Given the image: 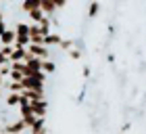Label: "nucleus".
Listing matches in <instances>:
<instances>
[{
    "mask_svg": "<svg viewBox=\"0 0 146 134\" xmlns=\"http://www.w3.org/2000/svg\"><path fill=\"white\" fill-rule=\"evenodd\" d=\"M40 9H42L48 17H54L56 13H58V9H56V4L52 2V0H40Z\"/></svg>",
    "mask_w": 146,
    "mask_h": 134,
    "instance_id": "obj_6",
    "label": "nucleus"
},
{
    "mask_svg": "<svg viewBox=\"0 0 146 134\" xmlns=\"http://www.w3.org/2000/svg\"><path fill=\"white\" fill-rule=\"evenodd\" d=\"M29 105H31V109H34V113L38 117H44L46 111H48V103L46 100H38V103H29Z\"/></svg>",
    "mask_w": 146,
    "mask_h": 134,
    "instance_id": "obj_8",
    "label": "nucleus"
},
{
    "mask_svg": "<svg viewBox=\"0 0 146 134\" xmlns=\"http://www.w3.org/2000/svg\"><path fill=\"white\" fill-rule=\"evenodd\" d=\"M15 40H17V31L6 27V31L0 36V44L2 46H15Z\"/></svg>",
    "mask_w": 146,
    "mask_h": 134,
    "instance_id": "obj_4",
    "label": "nucleus"
},
{
    "mask_svg": "<svg viewBox=\"0 0 146 134\" xmlns=\"http://www.w3.org/2000/svg\"><path fill=\"white\" fill-rule=\"evenodd\" d=\"M61 40H63V36L58 31H50L48 36H46L44 44L48 46V48H58V46H61Z\"/></svg>",
    "mask_w": 146,
    "mask_h": 134,
    "instance_id": "obj_3",
    "label": "nucleus"
},
{
    "mask_svg": "<svg viewBox=\"0 0 146 134\" xmlns=\"http://www.w3.org/2000/svg\"><path fill=\"white\" fill-rule=\"evenodd\" d=\"M4 103H6V107H9V109H13V107H19V105H21V92H9V94H6V98H4Z\"/></svg>",
    "mask_w": 146,
    "mask_h": 134,
    "instance_id": "obj_7",
    "label": "nucleus"
},
{
    "mask_svg": "<svg viewBox=\"0 0 146 134\" xmlns=\"http://www.w3.org/2000/svg\"><path fill=\"white\" fill-rule=\"evenodd\" d=\"M40 9V0H21V11L23 13H31Z\"/></svg>",
    "mask_w": 146,
    "mask_h": 134,
    "instance_id": "obj_9",
    "label": "nucleus"
},
{
    "mask_svg": "<svg viewBox=\"0 0 146 134\" xmlns=\"http://www.w3.org/2000/svg\"><path fill=\"white\" fill-rule=\"evenodd\" d=\"M29 55L36 57V59H42V61H46V59H50V48L46 44H29L27 46Z\"/></svg>",
    "mask_w": 146,
    "mask_h": 134,
    "instance_id": "obj_2",
    "label": "nucleus"
},
{
    "mask_svg": "<svg viewBox=\"0 0 146 134\" xmlns=\"http://www.w3.org/2000/svg\"><path fill=\"white\" fill-rule=\"evenodd\" d=\"M25 57H27V46H13V55H11V63L15 61H25Z\"/></svg>",
    "mask_w": 146,
    "mask_h": 134,
    "instance_id": "obj_5",
    "label": "nucleus"
},
{
    "mask_svg": "<svg viewBox=\"0 0 146 134\" xmlns=\"http://www.w3.org/2000/svg\"><path fill=\"white\" fill-rule=\"evenodd\" d=\"M42 71L44 73H54L56 71V63L50 61V59H46V61H42Z\"/></svg>",
    "mask_w": 146,
    "mask_h": 134,
    "instance_id": "obj_12",
    "label": "nucleus"
},
{
    "mask_svg": "<svg viewBox=\"0 0 146 134\" xmlns=\"http://www.w3.org/2000/svg\"><path fill=\"white\" fill-rule=\"evenodd\" d=\"M4 31H6V23H4V21H0V36H2Z\"/></svg>",
    "mask_w": 146,
    "mask_h": 134,
    "instance_id": "obj_15",
    "label": "nucleus"
},
{
    "mask_svg": "<svg viewBox=\"0 0 146 134\" xmlns=\"http://www.w3.org/2000/svg\"><path fill=\"white\" fill-rule=\"evenodd\" d=\"M90 2H98V0H90Z\"/></svg>",
    "mask_w": 146,
    "mask_h": 134,
    "instance_id": "obj_16",
    "label": "nucleus"
},
{
    "mask_svg": "<svg viewBox=\"0 0 146 134\" xmlns=\"http://www.w3.org/2000/svg\"><path fill=\"white\" fill-rule=\"evenodd\" d=\"M52 2L56 4V9L61 11V9H65V6H67V0H52Z\"/></svg>",
    "mask_w": 146,
    "mask_h": 134,
    "instance_id": "obj_14",
    "label": "nucleus"
},
{
    "mask_svg": "<svg viewBox=\"0 0 146 134\" xmlns=\"http://www.w3.org/2000/svg\"><path fill=\"white\" fill-rule=\"evenodd\" d=\"M15 31H17V40H15L17 46H29V44H31L29 25H27V23H17V25H15Z\"/></svg>",
    "mask_w": 146,
    "mask_h": 134,
    "instance_id": "obj_1",
    "label": "nucleus"
},
{
    "mask_svg": "<svg viewBox=\"0 0 146 134\" xmlns=\"http://www.w3.org/2000/svg\"><path fill=\"white\" fill-rule=\"evenodd\" d=\"M0 52H2L4 57L11 59V55H13V46H0Z\"/></svg>",
    "mask_w": 146,
    "mask_h": 134,
    "instance_id": "obj_13",
    "label": "nucleus"
},
{
    "mask_svg": "<svg viewBox=\"0 0 146 134\" xmlns=\"http://www.w3.org/2000/svg\"><path fill=\"white\" fill-rule=\"evenodd\" d=\"M100 13V2H90L88 4V19H96Z\"/></svg>",
    "mask_w": 146,
    "mask_h": 134,
    "instance_id": "obj_11",
    "label": "nucleus"
},
{
    "mask_svg": "<svg viewBox=\"0 0 146 134\" xmlns=\"http://www.w3.org/2000/svg\"><path fill=\"white\" fill-rule=\"evenodd\" d=\"M27 15H29V19H31V23H42V19L46 17V13H44L42 9H36V11L27 13Z\"/></svg>",
    "mask_w": 146,
    "mask_h": 134,
    "instance_id": "obj_10",
    "label": "nucleus"
}]
</instances>
